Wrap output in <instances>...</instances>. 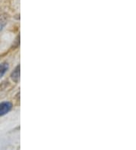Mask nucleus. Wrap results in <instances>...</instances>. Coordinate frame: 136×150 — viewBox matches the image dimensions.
I'll return each mask as SVG.
<instances>
[{"mask_svg": "<svg viewBox=\"0 0 136 150\" xmlns=\"http://www.w3.org/2000/svg\"><path fill=\"white\" fill-rule=\"evenodd\" d=\"M12 109V104L10 102H2L0 103V117L6 115Z\"/></svg>", "mask_w": 136, "mask_h": 150, "instance_id": "nucleus-1", "label": "nucleus"}, {"mask_svg": "<svg viewBox=\"0 0 136 150\" xmlns=\"http://www.w3.org/2000/svg\"><path fill=\"white\" fill-rule=\"evenodd\" d=\"M11 78L14 82L18 83L20 81V64H18L11 74Z\"/></svg>", "mask_w": 136, "mask_h": 150, "instance_id": "nucleus-2", "label": "nucleus"}, {"mask_svg": "<svg viewBox=\"0 0 136 150\" xmlns=\"http://www.w3.org/2000/svg\"><path fill=\"white\" fill-rule=\"evenodd\" d=\"M8 22V16L6 14H2L0 15V32L2 31L3 28L6 27Z\"/></svg>", "mask_w": 136, "mask_h": 150, "instance_id": "nucleus-3", "label": "nucleus"}, {"mask_svg": "<svg viewBox=\"0 0 136 150\" xmlns=\"http://www.w3.org/2000/svg\"><path fill=\"white\" fill-rule=\"evenodd\" d=\"M9 68V65L8 63L3 62L0 64V79L3 77L4 75L6 74L7 71Z\"/></svg>", "mask_w": 136, "mask_h": 150, "instance_id": "nucleus-4", "label": "nucleus"}]
</instances>
